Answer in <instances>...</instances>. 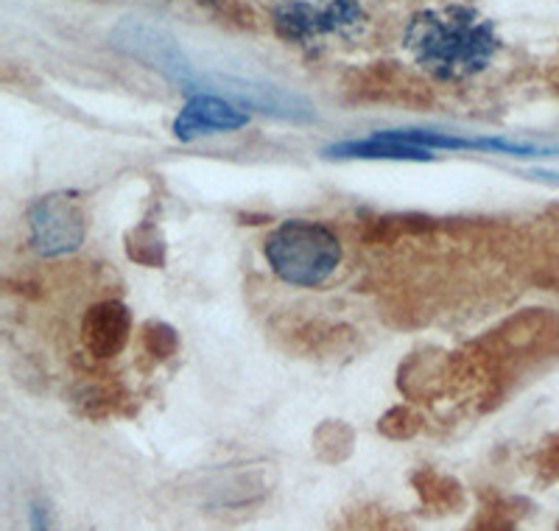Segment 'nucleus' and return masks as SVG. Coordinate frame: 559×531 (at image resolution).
<instances>
[{
    "instance_id": "17",
    "label": "nucleus",
    "mask_w": 559,
    "mask_h": 531,
    "mask_svg": "<svg viewBox=\"0 0 559 531\" xmlns=\"http://www.w3.org/2000/svg\"><path fill=\"white\" fill-rule=\"evenodd\" d=\"M512 531H515V529H512Z\"/></svg>"
},
{
    "instance_id": "2",
    "label": "nucleus",
    "mask_w": 559,
    "mask_h": 531,
    "mask_svg": "<svg viewBox=\"0 0 559 531\" xmlns=\"http://www.w3.org/2000/svg\"><path fill=\"white\" fill-rule=\"evenodd\" d=\"M272 14L288 43L317 54L356 45L369 28L364 0H274Z\"/></svg>"
},
{
    "instance_id": "3",
    "label": "nucleus",
    "mask_w": 559,
    "mask_h": 531,
    "mask_svg": "<svg viewBox=\"0 0 559 531\" xmlns=\"http://www.w3.org/2000/svg\"><path fill=\"white\" fill-rule=\"evenodd\" d=\"M263 252L283 283L317 288L336 274L342 263V240L328 224L292 219L269 235Z\"/></svg>"
},
{
    "instance_id": "8",
    "label": "nucleus",
    "mask_w": 559,
    "mask_h": 531,
    "mask_svg": "<svg viewBox=\"0 0 559 531\" xmlns=\"http://www.w3.org/2000/svg\"><path fill=\"white\" fill-rule=\"evenodd\" d=\"M412 487L417 493L419 506L428 515H456L467 504V495H464L462 484L453 475L439 473L433 468H419L412 475Z\"/></svg>"
},
{
    "instance_id": "13",
    "label": "nucleus",
    "mask_w": 559,
    "mask_h": 531,
    "mask_svg": "<svg viewBox=\"0 0 559 531\" xmlns=\"http://www.w3.org/2000/svg\"><path fill=\"white\" fill-rule=\"evenodd\" d=\"M143 339H146V344L152 347V353L159 358H168V355L177 350V335H174L171 328H166V324L159 322H152L146 324V330H143Z\"/></svg>"
},
{
    "instance_id": "15",
    "label": "nucleus",
    "mask_w": 559,
    "mask_h": 531,
    "mask_svg": "<svg viewBox=\"0 0 559 531\" xmlns=\"http://www.w3.org/2000/svg\"><path fill=\"white\" fill-rule=\"evenodd\" d=\"M28 520H32V531H59L51 509H48V504L39 498H34L32 504H28Z\"/></svg>"
},
{
    "instance_id": "14",
    "label": "nucleus",
    "mask_w": 559,
    "mask_h": 531,
    "mask_svg": "<svg viewBox=\"0 0 559 531\" xmlns=\"http://www.w3.org/2000/svg\"><path fill=\"white\" fill-rule=\"evenodd\" d=\"M537 473L546 481L559 479V437L546 442V448L540 450V456H537Z\"/></svg>"
},
{
    "instance_id": "11",
    "label": "nucleus",
    "mask_w": 559,
    "mask_h": 531,
    "mask_svg": "<svg viewBox=\"0 0 559 531\" xmlns=\"http://www.w3.org/2000/svg\"><path fill=\"white\" fill-rule=\"evenodd\" d=\"M338 531H412V526L397 515L378 509V506H364L344 518Z\"/></svg>"
},
{
    "instance_id": "10",
    "label": "nucleus",
    "mask_w": 559,
    "mask_h": 531,
    "mask_svg": "<svg viewBox=\"0 0 559 531\" xmlns=\"http://www.w3.org/2000/svg\"><path fill=\"white\" fill-rule=\"evenodd\" d=\"M523 509H526V504L521 498H503L498 493H487L476 520L464 531H512L521 520Z\"/></svg>"
},
{
    "instance_id": "7",
    "label": "nucleus",
    "mask_w": 559,
    "mask_h": 531,
    "mask_svg": "<svg viewBox=\"0 0 559 531\" xmlns=\"http://www.w3.org/2000/svg\"><path fill=\"white\" fill-rule=\"evenodd\" d=\"M132 335V314L123 303H98L87 310L82 322V342L93 358H115L121 355Z\"/></svg>"
},
{
    "instance_id": "16",
    "label": "nucleus",
    "mask_w": 559,
    "mask_h": 531,
    "mask_svg": "<svg viewBox=\"0 0 559 531\" xmlns=\"http://www.w3.org/2000/svg\"><path fill=\"white\" fill-rule=\"evenodd\" d=\"M557 531H559V526H557Z\"/></svg>"
},
{
    "instance_id": "6",
    "label": "nucleus",
    "mask_w": 559,
    "mask_h": 531,
    "mask_svg": "<svg viewBox=\"0 0 559 531\" xmlns=\"http://www.w3.org/2000/svg\"><path fill=\"white\" fill-rule=\"evenodd\" d=\"M249 115L236 102L213 93H193L174 120V134L179 140H197L202 134L236 132L247 127Z\"/></svg>"
},
{
    "instance_id": "12",
    "label": "nucleus",
    "mask_w": 559,
    "mask_h": 531,
    "mask_svg": "<svg viewBox=\"0 0 559 531\" xmlns=\"http://www.w3.org/2000/svg\"><path fill=\"white\" fill-rule=\"evenodd\" d=\"M417 428H419V420L414 417L412 412H406V409H394V412H389L386 417L381 420V430L392 439L414 437Z\"/></svg>"
},
{
    "instance_id": "9",
    "label": "nucleus",
    "mask_w": 559,
    "mask_h": 531,
    "mask_svg": "<svg viewBox=\"0 0 559 531\" xmlns=\"http://www.w3.org/2000/svg\"><path fill=\"white\" fill-rule=\"evenodd\" d=\"M331 157H356V160H431L433 154L428 149L401 143V140L372 134L369 140H347L338 146L328 149Z\"/></svg>"
},
{
    "instance_id": "4",
    "label": "nucleus",
    "mask_w": 559,
    "mask_h": 531,
    "mask_svg": "<svg viewBox=\"0 0 559 531\" xmlns=\"http://www.w3.org/2000/svg\"><path fill=\"white\" fill-rule=\"evenodd\" d=\"M87 235L84 208L70 193H51L28 210V244L39 258H62L76 252Z\"/></svg>"
},
{
    "instance_id": "1",
    "label": "nucleus",
    "mask_w": 559,
    "mask_h": 531,
    "mask_svg": "<svg viewBox=\"0 0 559 531\" xmlns=\"http://www.w3.org/2000/svg\"><path fill=\"white\" fill-rule=\"evenodd\" d=\"M408 59L439 82H464L489 68L501 39L487 17L473 9H428L412 17L403 34Z\"/></svg>"
},
{
    "instance_id": "5",
    "label": "nucleus",
    "mask_w": 559,
    "mask_h": 531,
    "mask_svg": "<svg viewBox=\"0 0 559 531\" xmlns=\"http://www.w3.org/2000/svg\"><path fill=\"white\" fill-rule=\"evenodd\" d=\"M118 43H121V48H127L132 57L143 59V62L157 68L159 73H166V76L174 79L177 84L197 87L199 76L193 73L191 64L185 62L177 43H174L166 32L146 26V23H134V20H129V23H123V26L118 28Z\"/></svg>"
}]
</instances>
